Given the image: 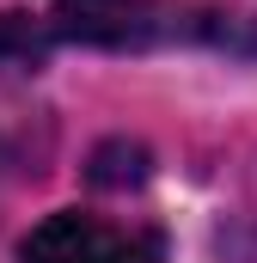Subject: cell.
Instances as JSON below:
<instances>
[{
	"label": "cell",
	"instance_id": "cell-1",
	"mask_svg": "<svg viewBox=\"0 0 257 263\" xmlns=\"http://www.w3.org/2000/svg\"><path fill=\"white\" fill-rule=\"evenodd\" d=\"M49 31L92 49H147L159 37H178V12L166 0H56Z\"/></svg>",
	"mask_w": 257,
	"mask_h": 263
},
{
	"label": "cell",
	"instance_id": "cell-2",
	"mask_svg": "<svg viewBox=\"0 0 257 263\" xmlns=\"http://www.w3.org/2000/svg\"><path fill=\"white\" fill-rule=\"evenodd\" d=\"M25 263H159V233H123L98 214L62 208L31 227Z\"/></svg>",
	"mask_w": 257,
	"mask_h": 263
},
{
	"label": "cell",
	"instance_id": "cell-3",
	"mask_svg": "<svg viewBox=\"0 0 257 263\" xmlns=\"http://www.w3.org/2000/svg\"><path fill=\"white\" fill-rule=\"evenodd\" d=\"M141 178H147V153H141V147H128V141L98 147V159H92V184H141Z\"/></svg>",
	"mask_w": 257,
	"mask_h": 263
}]
</instances>
